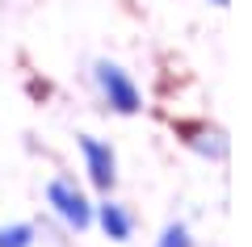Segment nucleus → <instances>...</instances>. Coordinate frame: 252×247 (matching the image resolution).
I'll return each instance as SVG.
<instances>
[{
	"mask_svg": "<svg viewBox=\"0 0 252 247\" xmlns=\"http://www.w3.org/2000/svg\"><path fill=\"white\" fill-rule=\"evenodd\" d=\"M215 4H231V0H215Z\"/></svg>",
	"mask_w": 252,
	"mask_h": 247,
	"instance_id": "nucleus-7",
	"label": "nucleus"
},
{
	"mask_svg": "<svg viewBox=\"0 0 252 247\" xmlns=\"http://www.w3.org/2000/svg\"><path fill=\"white\" fill-rule=\"evenodd\" d=\"M97 84H101L105 101L118 109V113H135L139 109V88L130 84V76H126L118 63H97Z\"/></svg>",
	"mask_w": 252,
	"mask_h": 247,
	"instance_id": "nucleus-1",
	"label": "nucleus"
},
{
	"mask_svg": "<svg viewBox=\"0 0 252 247\" xmlns=\"http://www.w3.org/2000/svg\"><path fill=\"white\" fill-rule=\"evenodd\" d=\"M80 151H84V159H89L93 185L109 189V185H114V151H109L105 142H97V138H80Z\"/></svg>",
	"mask_w": 252,
	"mask_h": 247,
	"instance_id": "nucleus-3",
	"label": "nucleus"
},
{
	"mask_svg": "<svg viewBox=\"0 0 252 247\" xmlns=\"http://www.w3.org/2000/svg\"><path fill=\"white\" fill-rule=\"evenodd\" d=\"M46 197H51V205H55L67 222H72L76 230H84V226L93 222V210H89V201H84V193H80V189H72L67 180H51Z\"/></svg>",
	"mask_w": 252,
	"mask_h": 247,
	"instance_id": "nucleus-2",
	"label": "nucleus"
},
{
	"mask_svg": "<svg viewBox=\"0 0 252 247\" xmlns=\"http://www.w3.org/2000/svg\"><path fill=\"white\" fill-rule=\"evenodd\" d=\"M156 247H189V230L181 226V222H172V226L160 235V243H156Z\"/></svg>",
	"mask_w": 252,
	"mask_h": 247,
	"instance_id": "nucleus-6",
	"label": "nucleus"
},
{
	"mask_svg": "<svg viewBox=\"0 0 252 247\" xmlns=\"http://www.w3.org/2000/svg\"><path fill=\"white\" fill-rule=\"evenodd\" d=\"M101 226H105L109 239H130V214H126L122 205L105 201V205H101Z\"/></svg>",
	"mask_w": 252,
	"mask_h": 247,
	"instance_id": "nucleus-4",
	"label": "nucleus"
},
{
	"mask_svg": "<svg viewBox=\"0 0 252 247\" xmlns=\"http://www.w3.org/2000/svg\"><path fill=\"white\" fill-rule=\"evenodd\" d=\"M30 239H34V226H0V247H30Z\"/></svg>",
	"mask_w": 252,
	"mask_h": 247,
	"instance_id": "nucleus-5",
	"label": "nucleus"
}]
</instances>
